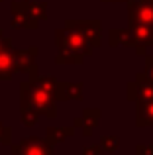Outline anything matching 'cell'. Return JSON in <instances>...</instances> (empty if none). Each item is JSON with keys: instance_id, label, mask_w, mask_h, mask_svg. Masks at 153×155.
<instances>
[{"instance_id": "10", "label": "cell", "mask_w": 153, "mask_h": 155, "mask_svg": "<svg viewBox=\"0 0 153 155\" xmlns=\"http://www.w3.org/2000/svg\"><path fill=\"white\" fill-rule=\"evenodd\" d=\"M110 43L112 45H134L135 38H134V31L126 30V31H118V30H112L110 31Z\"/></svg>"}, {"instance_id": "6", "label": "cell", "mask_w": 153, "mask_h": 155, "mask_svg": "<svg viewBox=\"0 0 153 155\" xmlns=\"http://www.w3.org/2000/svg\"><path fill=\"white\" fill-rule=\"evenodd\" d=\"M12 26L14 28H35L37 26V18L31 16L28 6L22 4H12Z\"/></svg>"}, {"instance_id": "20", "label": "cell", "mask_w": 153, "mask_h": 155, "mask_svg": "<svg viewBox=\"0 0 153 155\" xmlns=\"http://www.w3.org/2000/svg\"><path fill=\"white\" fill-rule=\"evenodd\" d=\"M145 75L153 81V57H147L145 61Z\"/></svg>"}, {"instance_id": "5", "label": "cell", "mask_w": 153, "mask_h": 155, "mask_svg": "<svg viewBox=\"0 0 153 155\" xmlns=\"http://www.w3.org/2000/svg\"><path fill=\"white\" fill-rule=\"evenodd\" d=\"M37 47H30V49H22V51H14V63H16V71H22L26 75H30V79L37 77Z\"/></svg>"}, {"instance_id": "15", "label": "cell", "mask_w": 153, "mask_h": 155, "mask_svg": "<svg viewBox=\"0 0 153 155\" xmlns=\"http://www.w3.org/2000/svg\"><path fill=\"white\" fill-rule=\"evenodd\" d=\"M28 10L31 12V16L34 18H37V20H45V10H47V6L45 4H34V2H30L28 4Z\"/></svg>"}, {"instance_id": "7", "label": "cell", "mask_w": 153, "mask_h": 155, "mask_svg": "<svg viewBox=\"0 0 153 155\" xmlns=\"http://www.w3.org/2000/svg\"><path fill=\"white\" fill-rule=\"evenodd\" d=\"M16 73V63H14V49L6 47L0 51V79H12Z\"/></svg>"}, {"instance_id": "2", "label": "cell", "mask_w": 153, "mask_h": 155, "mask_svg": "<svg viewBox=\"0 0 153 155\" xmlns=\"http://www.w3.org/2000/svg\"><path fill=\"white\" fill-rule=\"evenodd\" d=\"M20 88H22V106L35 110L37 114H43L47 118L57 116V110H55V94L39 83L37 77L30 79V81H24L20 84Z\"/></svg>"}, {"instance_id": "21", "label": "cell", "mask_w": 153, "mask_h": 155, "mask_svg": "<svg viewBox=\"0 0 153 155\" xmlns=\"http://www.w3.org/2000/svg\"><path fill=\"white\" fill-rule=\"evenodd\" d=\"M14 2H16V4H22V6H28V4H30L28 0H14Z\"/></svg>"}, {"instance_id": "13", "label": "cell", "mask_w": 153, "mask_h": 155, "mask_svg": "<svg viewBox=\"0 0 153 155\" xmlns=\"http://www.w3.org/2000/svg\"><path fill=\"white\" fill-rule=\"evenodd\" d=\"M100 145H102L104 151L114 153V151H118V147H120V140L116 136H104L102 140H100Z\"/></svg>"}, {"instance_id": "1", "label": "cell", "mask_w": 153, "mask_h": 155, "mask_svg": "<svg viewBox=\"0 0 153 155\" xmlns=\"http://www.w3.org/2000/svg\"><path fill=\"white\" fill-rule=\"evenodd\" d=\"M57 39V63H83V59L86 55H90L92 39L88 38V34L83 30L80 22H67V26L63 30H57L55 34Z\"/></svg>"}, {"instance_id": "18", "label": "cell", "mask_w": 153, "mask_h": 155, "mask_svg": "<svg viewBox=\"0 0 153 155\" xmlns=\"http://www.w3.org/2000/svg\"><path fill=\"white\" fill-rule=\"evenodd\" d=\"M135 155H153V147L151 145H138Z\"/></svg>"}, {"instance_id": "8", "label": "cell", "mask_w": 153, "mask_h": 155, "mask_svg": "<svg viewBox=\"0 0 153 155\" xmlns=\"http://www.w3.org/2000/svg\"><path fill=\"white\" fill-rule=\"evenodd\" d=\"M135 122H138V126H153V100L138 102Z\"/></svg>"}, {"instance_id": "17", "label": "cell", "mask_w": 153, "mask_h": 155, "mask_svg": "<svg viewBox=\"0 0 153 155\" xmlns=\"http://www.w3.org/2000/svg\"><path fill=\"white\" fill-rule=\"evenodd\" d=\"M100 153H102V145H88L83 151V155H100Z\"/></svg>"}, {"instance_id": "3", "label": "cell", "mask_w": 153, "mask_h": 155, "mask_svg": "<svg viewBox=\"0 0 153 155\" xmlns=\"http://www.w3.org/2000/svg\"><path fill=\"white\" fill-rule=\"evenodd\" d=\"M12 155H53V145L39 137H26L12 145Z\"/></svg>"}, {"instance_id": "11", "label": "cell", "mask_w": 153, "mask_h": 155, "mask_svg": "<svg viewBox=\"0 0 153 155\" xmlns=\"http://www.w3.org/2000/svg\"><path fill=\"white\" fill-rule=\"evenodd\" d=\"M57 98H83V84H63L59 83V92Z\"/></svg>"}, {"instance_id": "19", "label": "cell", "mask_w": 153, "mask_h": 155, "mask_svg": "<svg viewBox=\"0 0 153 155\" xmlns=\"http://www.w3.org/2000/svg\"><path fill=\"white\" fill-rule=\"evenodd\" d=\"M6 47H12V39L10 38H4V34L0 31V51H4Z\"/></svg>"}, {"instance_id": "22", "label": "cell", "mask_w": 153, "mask_h": 155, "mask_svg": "<svg viewBox=\"0 0 153 155\" xmlns=\"http://www.w3.org/2000/svg\"><path fill=\"white\" fill-rule=\"evenodd\" d=\"M104 2H130V0H104Z\"/></svg>"}, {"instance_id": "14", "label": "cell", "mask_w": 153, "mask_h": 155, "mask_svg": "<svg viewBox=\"0 0 153 155\" xmlns=\"http://www.w3.org/2000/svg\"><path fill=\"white\" fill-rule=\"evenodd\" d=\"M37 118H39V114L35 112V110L22 106V120H24V124H26V126H34L35 122H37Z\"/></svg>"}, {"instance_id": "12", "label": "cell", "mask_w": 153, "mask_h": 155, "mask_svg": "<svg viewBox=\"0 0 153 155\" xmlns=\"http://www.w3.org/2000/svg\"><path fill=\"white\" fill-rule=\"evenodd\" d=\"M73 134H75V128H49L47 130V141H49L51 145H55V143H59V141L71 137Z\"/></svg>"}, {"instance_id": "9", "label": "cell", "mask_w": 153, "mask_h": 155, "mask_svg": "<svg viewBox=\"0 0 153 155\" xmlns=\"http://www.w3.org/2000/svg\"><path fill=\"white\" fill-rule=\"evenodd\" d=\"M100 118V110H86L83 114V120H75L76 126H84V136H90L92 134V128L96 126Z\"/></svg>"}, {"instance_id": "16", "label": "cell", "mask_w": 153, "mask_h": 155, "mask_svg": "<svg viewBox=\"0 0 153 155\" xmlns=\"http://www.w3.org/2000/svg\"><path fill=\"white\" fill-rule=\"evenodd\" d=\"M10 137H12V130L8 126L0 124V143H10Z\"/></svg>"}, {"instance_id": "4", "label": "cell", "mask_w": 153, "mask_h": 155, "mask_svg": "<svg viewBox=\"0 0 153 155\" xmlns=\"http://www.w3.org/2000/svg\"><path fill=\"white\" fill-rule=\"evenodd\" d=\"M128 98L138 102L153 100V81L147 75H138L134 83L128 84Z\"/></svg>"}]
</instances>
